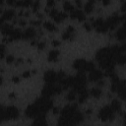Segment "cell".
<instances>
[{"label":"cell","instance_id":"1","mask_svg":"<svg viewBox=\"0 0 126 126\" xmlns=\"http://www.w3.org/2000/svg\"><path fill=\"white\" fill-rule=\"evenodd\" d=\"M119 46H112V47H104L99 49L96 54L95 58L99 63V66L102 67L105 71L107 70H114V65L116 63V58L120 55Z\"/></svg>","mask_w":126,"mask_h":126},{"label":"cell","instance_id":"2","mask_svg":"<svg viewBox=\"0 0 126 126\" xmlns=\"http://www.w3.org/2000/svg\"><path fill=\"white\" fill-rule=\"evenodd\" d=\"M83 121V115L77 110L76 104L66 105L58 120V126H76Z\"/></svg>","mask_w":126,"mask_h":126},{"label":"cell","instance_id":"3","mask_svg":"<svg viewBox=\"0 0 126 126\" xmlns=\"http://www.w3.org/2000/svg\"><path fill=\"white\" fill-rule=\"evenodd\" d=\"M52 107V101L48 97H40L36 99L32 104L29 105L26 109V116L30 118H37L44 116L46 112Z\"/></svg>","mask_w":126,"mask_h":126},{"label":"cell","instance_id":"4","mask_svg":"<svg viewBox=\"0 0 126 126\" xmlns=\"http://www.w3.org/2000/svg\"><path fill=\"white\" fill-rule=\"evenodd\" d=\"M69 81H70V87H72L73 91H75L77 94L86 89L85 86H86V76L84 74V72H79L76 76L74 77H69Z\"/></svg>","mask_w":126,"mask_h":126},{"label":"cell","instance_id":"5","mask_svg":"<svg viewBox=\"0 0 126 126\" xmlns=\"http://www.w3.org/2000/svg\"><path fill=\"white\" fill-rule=\"evenodd\" d=\"M112 84H111V91L114 93H117L119 97L126 101V81H121L116 76L115 78H112Z\"/></svg>","mask_w":126,"mask_h":126},{"label":"cell","instance_id":"6","mask_svg":"<svg viewBox=\"0 0 126 126\" xmlns=\"http://www.w3.org/2000/svg\"><path fill=\"white\" fill-rule=\"evenodd\" d=\"M1 115L2 120H12L17 119L19 117V110L16 106H8V107H1Z\"/></svg>","mask_w":126,"mask_h":126},{"label":"cell","instance_id":"7","mask_svg":"<svg viewBox=\"0 0 126 126\" xmlns=\"http://www.w3.org/2000/svg\"><path fill=\"white\" fill-rule=\"evenodd\" d=\"M62 91H63V89L61 88L60 85L55 86L54 84H46V85L43 87V89H42V91H41V94H43V96L49 97V96H51V95H53V94H60Z\"/></svg>","mask_w":126,"mask_h":126},{"label":"cell","instance_id":"8","mask_svg":"<svg viewBox=\"0 0 126 126\" xmlns=\"http://www.w3.org/2000/svg\"><path fill=\"white\" fill-rule=\"evenodd\" d=\"M114 113L115 112L110 105H105L100 109L98 117L101 121H111L114 118Z\"/></svg>","mask_w":126,"mask_h":126},{"label":"cell","instance_id":"9","mask_svg":"<svg viewBox=\"0 0 126 126\" xmlns=\"http://www.w3.org/2000/svg\"><path fill=\"white\" fill-rule=\"evenodd\" d=\"M93 27L95 28V30H96L97 32H102V33H104V32H106L108 31V27H107L105 21H103L101 18L96 19V20L93 23Z\"/></svg>","mask_w":126,"mask_h":126},{"label":"cell","instance_id":"10","mask_svg":"<svg viewBox=\"0 0 126 126\" xmlns=\"http://www.w3.org/2000/svg\"><path fill=\"white\" fill-rule=\"evenodd\" d=\"M44 81L46 82V84H54L56 82H58V73L52 71V70H48L44 73Z\"/></svg>","mask_w":126,"mask_h":126},{"label":"cell","instance_id":"11","mask_svg":"<svg viewBox=\"0 0 126 126\" xmlns=\"http://www.w3.org/2000/svg\"><path fill=\"white\" fill-rule=\"evenodd\" d=\"M121 20H120V17H118V15H116V14H113L112 16H110L106 21H105V23H106V25H107V27H108V30L110 29V30H114L117 26H118V23L120 22Z\"/></svg>","mask_w":126,"mask_h":126},{"label":"cell","instance_id":"12","mask_svg":"<svg viewBox=\"0 0 126 126\" xmlns=\"http://www.w3.org/2000/svg\"><path fill=\"white\" fill-rule=\"evenodd\" d=\"M102 76H103V74H102V72L100 70L94 69L89 74V80L91 82H97V81H99L102 78Z\"/></svg>","mask_w":126,"mask_h":126},{"label":"cell","instance_id":"13","mask_svg":"<svg viewBox=\"0 0 126 126\" xmlns=\"http://www.w3.org/2000/svg\"><path fill=\"white\" fill-rule=\"evenodd\" d=\"M87 62L84 59H77L76 61H74L73 63V67L78 70L79 72H85L86 71V66H87Z\"/></svg>","mask_w":126,"mask_h":126},{"label":"cell","instance_id":"14","mask_svg":"<svg viewBox=\"0 0 126 126\" xmlns=\"http://www.w3.org/2000/svg\"><path fill=\"white\" fill-rule=\"evenodd\" d=\"M71 19H77L79 21H84L86 19V16L84 14V12L80 9H76V10H73L71 12Z\"/></svg>","mask_w":126,"mask_h":126},{"label":"cell","instance_id":"15","mask_svg":"<svg viewBox=\"0 0 126 126\" xmlns=\"http://www.w3.org/2000/svg\"><path fill=\"white\" fill-rule=\"evenodd\" d=\"M14 15H15V12H14V10H12V9H8V10L4 11V13H3L2 16H1V20H0L1 26L4 24L3 22H4L5 20H11Z\"/></svg>","mask_w":126,"mask_h":126},{"label":"cell","instance_id":"16","mask_svg":"<svg viewBox=\"0 0 126 126\" xmlns=\"http://www.w3.org/2000/svg\"><path fill=\"white\" fill-rule=\"evenodd\" d=\"M23 38V32H21L20 29H15L13 31V32L9 35V38H8V41H12V40H18V39H21Z\"/></svg>","mask_w":126,"mask_h":126},{"label":"cell","instance_id":"17","mask_svg":"<svg viewBox=\"0 0 126 126\" xmlns=\"http://www.w3.org/2000/svg\"><path fill=\"white\" fill-rule=\"evenodd\" d=\"M115 36L118 40H126V28L121 27L115 32Z\"/></svg>","mask_w":126,"mask_h":126},{"label":"cell","instance_id":"18","mask_svg":"<svg viewBox=\"0 0 126 126\" xmlns=\"http://www.w3.org/2000/svg\"><path fill=\"white\" fill-rule=\"evenodd\" d=\"M14 30L15 29L13 28V26H11L9 24H3L1 26V32H2V33L4 35H10L13 32Z\"/></svg>","mask_w":126,"mask_h":126},{"label":"cell","instance_id":"19","mask_svg":"<svg viewBox=\"0 0 126 126\" xmlns=\"http://www.w3.org/2000/svg\"><path fill=\"white\" fill-rule=\"evenodd\" d=\"M34 35H35V31L32 28H29L23 32V38L24 39H31V38L34 37Z\"/></svg>","mask_w":126,"mask_h":126},{"label":"cell","instance_id":"20","mask_svg":"<svg viewBox=\"0 0 126 126\" xmlns=\"http://www.w3.org/2000/svg\"><path fill=\"white\" fill-rule=\"evenodd\" d=\"M78 101H79V103H83V102H85V100L88 98V96H89V93H88V91H87V89H84V90H82V91H80L79 93H78Z\"/></svg>","mask_w":126,"mask_h":126},{"label":"cell","instance_id":"21","mask_svg":"<svg viewBox=\"0 0 126 126\" xmlns=\"http://www.w3.org/2000/svg\"><path fill=\"white\" fill-rule=\"evenodd\" d=\"M73 32H74V28L69 26L67 28V31L62 34V38L65 39V40H68V39H72L73 37Z\"/></svg>","mask_w":126,"mask_h":126},{"label":"cell","instance_id":"22","mask_svg":"<svg viewBox=\"0 0 126 126\" xmlns=\"http://www.w3.org/2000/svg\"><path fill=\"white\" fill-rule=\"evenodd\" d=\"M31 126H47V123H46L44 116H40V117L35 118Z\"/></svg>","mask_w":126,"mask_h":126},{"label":"cell","instance_id":"23","mask_svg":"<svg viewBox=\"0 0 126 126\" xmlns=\"http://www.w3.org/2000/svg\"><path fill=\"white\" fill-rule=\"evenodd\" d=\"M58 55H59V51L56 50V49H53V50H51V51L49 52L47 59H48V61H50V62H54V61L57 60Z\"/></svg>","mask_w":126,"mask_h":126},{"label":"cell","instance_id":"24","mask_svg":"<svg viewBox=\"0 0 126 126\" xmlns=\"http://www.w3.org/2000/svg\"><path fill=\"white\" fill-rule=\"evenodd\" d=\"M110 106L112 107V109L114 110V112H120L121 111V104L117 99H113Z\"/></svg>","mask_w":126,"mask_h":126},{"label":"cell","instance_id":"25","mask_svg":"<svg viewBox=\"0 0 126 126\" xmlns=\"http://www.w3.org/2000/svg\"><path fill=\"white\" fill-rule=\"evenodd\" d=\"M67 18V15L65 14V13H62V12H58L57 14H56V16L53 18V20L56 22V23H60V22H62L64 19H66Z\"/></svg>","mask_w":126,"mask_h":126},{"label":"cell","instance_id":"26","mask_svg":"<svg viewBox=\"0 0 126 126\" xmlns=\"http://www.w3.org/2000/svg\"><path fill=\"white\" fill-rule=\"evenodd\" d=\"M43 27H44L47 31H49V32H56V31H57V28L55 27V25L52 24V23H50V22H45V23L43 24Z\"/></svg>","mask_w":126,"mask_h":126},{"label":"cell","instance_id":"27","mask_svg":"<svg viewBox=\"0 0 126 126\" xmlns=\"http://www.w3.org/2000/svg\"><path fill=\"white\" fill-rule=\"evenodd\" d=\"M101 94H102V92H101V90L99 89V88H94V89H92V91H91V94L94 96V97H99L100 95H101Z\"/></svg>","mask_w":126,"mask_h":126},{"label":"cell","instance_id":"28","mask_svg":"<svg viewBox=\"0 0 126 126\" xmlns=\"http://www.w3.org/2000/svg\"><path fill=\"white\" fill-rule=\"evenodd\" d=\"M94 1H88L86 4H85V12L86 13H91L93 11V5H94Z\"/></svg>","mask_w":126,"mask_h":126},{"label":"cell","instance_id":"29","mask_svg":"<svg viewBox=\"0 0 126 126\" xmlns=\"http://www.w3.org/2000/svg\"><path fill=\"white\" fill-rule=\"evenodd\" d=\"M116 63L119 64V65H124V64H126V56H125V55H122V54L118 55L117 58H116Z\"/></svg>","mask_w":126,"mask_h":126},{"label":"cell","instance_id":"30","mask_svg":"<svg viewBox=\"0 0 126 126\" xmlns=\"http://www.w3.org/2000/svg\"><path fill=\"white\" fill-rule=\"evenodd\" d=\"M63 8H64L66 11H71V12L74 10L73 5H72L70 2H68V1H66V2H64V3H63Z\"/></svg>","mask_w":126,"mask_h":126},{"label":"cell","instance_id":"31","mask_svg":"<svg viewBox=\"0 0 126 126\" xmlns=\"http://www.w3.org/2000/svg\"><path fill=\"white\" fill-rule=\"evenodd\" d=\"M75 96H76V92L72 90V91L67 94V99H68V100H74V99H75Z\"/></svg>","mask_w":126,"mask_h":126},{"label":"cell","instance_id":"32","mask_svg":"<svg viewBox=\"0 0 126 126\" xmlns=\"http://www.w3.org/2000/svg\"><path fill=\"white\" fill-rule=\"evenodd\" d=\"M58 13V11L56 10V9H52V10H50V12H49V16L53 19L55 16H56V14Z\"/></svg>","mask_w":126,"mask_h":126},{"label":"cell","instance_id":"33","mask_svg":"<svg viewBox=\"0 0 126 126\" xmlns=\"http://www.w3.org/2000/svg\"><path fill=\"white\" fill-rule=\"evenodd\" d=\"M14 60H15V58H14V56L13 55H8L7 56V63H13L14 62Z\"/></svg>","mask_w":126,"mask_h":126},{"label":"cell","instance_id":"34","mask_svg":"<svg viewBox=\"0 0 126 126\" xmlns=\"http://www.w3.org/2000/svg\"><path fill=\"white\" fill-rule=\"evenodd\" d=\"M44 45H45V43H44L43 41H40V42H38V44H37V48H38L39 50H41V49L44 48Z\"/></svg>","mask_w":126,"mask_h":126},{"label":"cell","instance_id":"35","mask_svg":"<svg viewBox=\"0 0 126 126\" xmlns=\"http://www.w3.org/2000/svg\"><path fill=\"white\" fill-rule=\"evenodd\" d=\"M38 6H39V2H34V3H32V8H33V11H34V12H36Z\"/></svg>","mask_w":126,"mask_h":126},{"label":"cell","instance_id":"36","mask_svg":"<svg viewBox=\"0 0 126 126\" xmlns=\"http://www.w3.org/2000/svg\"><path fill=\"white\" fill-rule=\"evenodd\" d=\"M0 48H1V58H3L4 55H5V46L2 44V45L0 46Z\"/></svg>","mask_w":126,"mask_h":126},{"label":"cell","instance_id":"37","mask_svg":"<svg viewBox=\"0 0 126 126\" xmlns=\"http://www.w3.org/2000/svg\"><path fill=\"white\" fill-rule=\"evenodd\" d=\"M119 49H120V52H126V43L125 44H122L121 46H119Z\"/></svg>","mask_w":126,"mask_h":126},{"label":"cell","instance_id":"38","mask_svg":"<svg viewBox=\"0 0 126 126\" xmlns=\"http://www.w3.org/2000/svg\"><path fill=\"white\" fill-rule=\"evenodd\" d=\"M30 75H31V72H30V71H26L25 73H23V77H24V78H29Z\"/></svg>","mask_w":126,"mask_h":126},{"label":"cell","instance_id":"39","mask_svg":"<svg viewBox=\"0 0 126 126\" xmlns=\"http://www.w3.org/2000/svg\"><path fill=\"white\" fill-rule=\"evenodd\" d=\"M84 28H85L88 32H90V31H91V27H90V25H89V24H84Z\"/></svg>","mask_w":126,"mask_h":126},{"label":"cell","instance_id":"40","mask_svg":"<svg viewBox=\"0 0 126 126\" xmlns=\"http://www.w3.org/2000/svg\"><path fill=\"white\" fill-rule=\"evenodd\" d=\"M121 11H122V12H125V11H126V2H124V3L122 4V6H121Z\"/></svg>","mask_w":126,"mask_h":126},{"label":"cell","instance_id":"41","mask_svg":"<svg viewBox=\"0 0 126 126\" xmlns=\"http://www.w3.org/2000/svg\"><path fill=\"white\" fill-rule=\"evenodd\" d=\"M120 20H121V21H123V23H124V24H126V14H124L122 17H120Z\"/></svg>","mask_w":126,"mask_h":126},{"label":"cell","instance_id":"42","mask_svg":"<svg viewBox=\"0 0 126 126\" xmlns=\"http://www.w3.org/2000/svg\"><path fill=\"white\" fill-rule=\"evenodd\" d=\"M59 44H60V42L57 41V40H53V41H52V45H53V46H57V45H59Z\"/></svg>","mask_w":126,"mask_h":126},{"label":"cell","instance_id":"43","mask_svg":"<svg viewBox=\"0 0 126 126\" xmlns=\"http://www.w3.org/2000/svg\"><path fill=\"white\" fill-rule=\"evenodd\" d=\"M54 4H55L54 1H48V2H47V7H49V6H53Z\"/></svg>","mask_w":126,"mask_h":126},{"label":"cell","instance_id":"44","mask_svg":"<svg viewBox=\"0 0 126 126\" xmlns=\"http://www.w3.org/2000/svg\"><path fill=\"white\" fill-rule=\"evenodd\" d=\"M32 25H35V26H37V25H39L40 24V22H38V21H32L31 22Z\"/></svg>","mask_w":126,"mask_h":126},{"label":"cell","instance_id":"45","mask_svg":"<svg viewBox=\"0 0 126 126\" xmlns=\"http://www.w3.org/2000/svg\"><path fill=\"white\" fill-rule=\"evenodd\" d=\"M13 82H15V83L19 82V78L18 77H13Z\"/></svg>","mask_w":126,"mask_h":126},{"label":"cell","instance_id":"46","mask_svg":"<svg viewBox=\"0 0 126 126\" xmlns=\"http://www.w3.org/2000/svg\"><path fill=\"white\" fill-rule=\"evenodd\" d=\"M123 126H126V113L124 115V123H123Z\"/></svg>","mask_w":126,"mask_h":126},{"label":"cell","instance_id":"47","mask_svg":"<svg viewBox=\"0 0 126 126\" xmlns=\"http://www.w3.org/2000/svg\"><path fill=\"white\" fill-rule=\"evenodd\" d=\"M20 25H21V26H25V25H26V22H25V21H21V22H20Z\"/></svg>","mask_w":126,"mask_h":126},{"label":"cell","instance_id":"48","mask_svg":"<svg viewBox=\"0 0 126 126\" xmlns=\"http://www.w3.org/2000/svg\"><path fill=\"white\" fill-rule=\"evenodd\" d=\"M102 3H103V5H107V4H109L110 2H109V1H103Z\"/></svg>","mask_w":126,"mask_h":126},{"label":"cell","instance_id":"49","mask_svg":"<svg viewBox=\"0 0 126 126\" xmlns=\"http://www.w3.org/2000/svg\"><path fill=\"white\" fill-rule=\"evenodd\" d=\"M76 4H77L78 6H81V1H78V0H77V1H76Z\"/></svg>","mask_w":126,"mask_h":126},{"label":"cell","instance_id":"50","mask_svg":"<svg viewBox=\"0 0 126 126\" xmlns=\"http://www.w3.org/2000/svg\"><path fill=\"white\" fill-rule=\"evenodd\" d=\"M58 112V108H54L53 109V113H57Z\"/></svg>","mask_w":126,"mask_h":126}]
</instances>
